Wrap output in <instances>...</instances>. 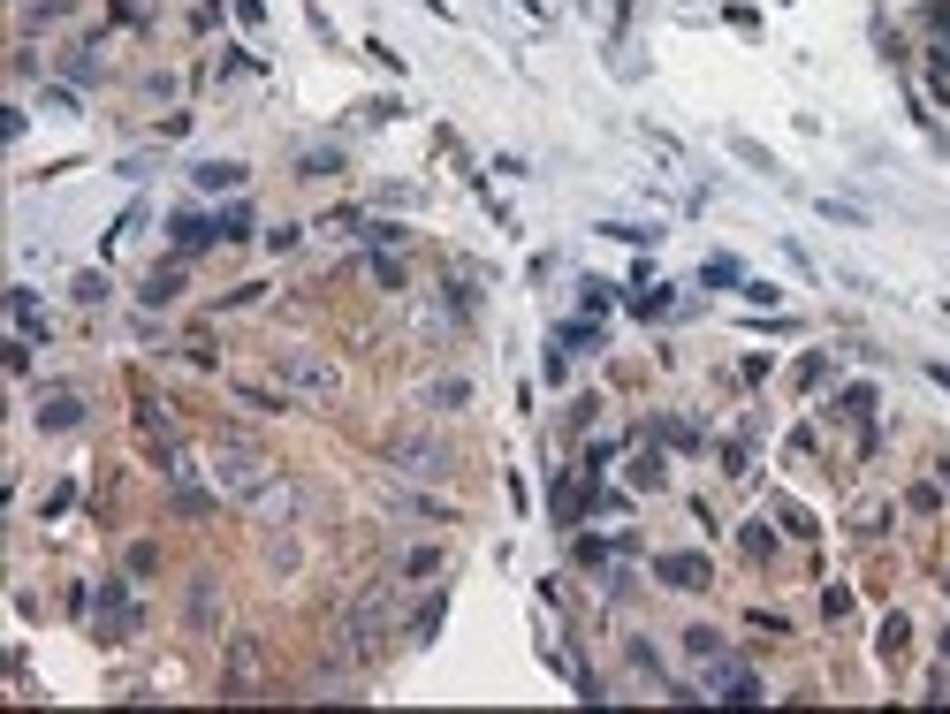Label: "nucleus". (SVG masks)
<instances>
[{
    "label": "nucleus",
    "instance_id": "3",
    "mask_svg": "<svg viewBox=\"0 0 950 714\" xmlns=\"http://www.w3.org/2000/svg\"><path fill=\"white\" fill-rule=\"evenodd\" d=\"M38 426H46V434H61V426H76V403H46V418H38Z\"/></svg>",
    "mask_w": 950,
    "mask_h": 714
},
{
    "label": "nucleus",
    "instance_id": "4",
    "mask_svg": "<svg viewBox=\"0 0 950 714\" xmlns=\"http://www.w3.org/2000/svg\"><path fill=\"white\" fill-rule=\"evenodd\" d=\"M198 183H206V190H236L244 176H236V167H198Z\"/></svg>",
    "mask_w": 950,
    "mask_h": 714
},
{
    "label": "nucleus",
    "instance_id": "2",
    "mask_svg": "<svg viewBox=\"0 0 950 714\" xmlns=\"http://www.w3.org/2000/svg\"><path fill=\"white\" fill-rule=\"evenodd\" d=\"M662 578H677V586H700L707 562H700V555H677V562H662Z\"/></svg>",
    "mask_w": 950,
    "mask_h": 714
},
{
    "label": "nucleus",
    "instance_id": "1",
    "mask_svg": "<svg viewBox=\"0 0 950 714\" xmlns=\"http://www.w3.org/2000/svg\"><path fill=\"white\" fill-rule=\"evenodd\" d=\"M176 244H183V251H206V244H213V221H198V213H176Z\"/></svg>",
    "mask_w": 950,
    "mask_h": 714
}]
</instances>
